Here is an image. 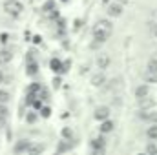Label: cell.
Instances as JSON below:
<instances>
[{
  "instance_id": "obj_1",
  "label": "cell",
  "mask_w": 157,
  "mask_h": 155,
  "mask_svg": "<svg viewBox=\"0 0 157 155\" xmlns=\"http://www.w3.org/2000/svg\"><path fill=\"white\" fill-rule=\"evenodd\" d=\"M112 31H113V26H112L110 20H99L97 26L93 28V39L102 44V42H106V40L110 39Z\"/></svg>"
},
{
  "instance_id": "obj_2",
  "label": "cell",
  "mask_w": 157,
  "mask_h": 155,
  "mask_svg": "<svg viewBox=\"0 0 157 155\" xmlns=\"http://www.w3.org/2000/svg\"><path fill=\"white\" fill-rule=\"evenodd\" d=\"M4 11L11 17H18V15H22L24 6H22L20 0H6L4 2Z\"/></svg>"
},
{
  "instance_id": "obj_3",
  "label": "cell",
  "mask_w": 157,
  "mask_h": 155,
  "mask_svg": "<svg viewBox=\"0 0 157 155\" xmlns=\"http://www.w3.org/2000/svg\"><path fill=\"white\" fill-rule=\"evenodd\" d=\"M137 104H139V110H152L155 106V99H152L150 95H146V97L137 99Z\"/></svg>"
},
{
  "instance_id": "obj_4",
  "label": "cell",
  "mask_w": 157,
  "mask_h": 155,
  "mask_svg": "<svg viewBox=\"0 0 157 155\" xmlns=\"http://www.w3.org/2000/svg\"><path fill=\"white\" fill-rule=\"evenodd\" d=\"M139 119L141 120H146V122H157V112H152V110H141L139 113Z\"/></svg>"
},
{
  "instance_id": "obj_5",
  "label": "cell",
  "mask_w": 157,
  "mask_h": 155,
  "mask_svg": "<svg viewBox=\"0 0 157 155\" xmlns=\"http://www.w3.org/2000/svg\"><path fill=\"white\" fill-rule=\"evenodd\" d=\"M93 117H95L97 120H101V122L106 120V119L110 117V108H108V106H99V108L95 110V115Z\"/></svg>"
},
{
  "instance_id": "obj_6",
  "label": "cell",
  "mask_w": 157,
  "mask_h": 155,
  "mask_svg": "<svg viewBox=\"0 0 157 155\" xmlns=\"http://www.w3.org/2000/svg\"><path fill=\"white\" fill-rule=\"evenodd\" d=\"M110 62H112V59H110V55H106V53H101V55L97 57V66H99V70H106V68L110 66Z\"/></svg>"
},
{
  "instance_id": "obj_7",
  "label": "cell",
  "mask_w": 157,
  "mask_h": 155,
  "mask_svg": "<svg viewBox=\"0 0 157 155\" xmlns=\"http://www.w3.org/2000/svg\"><path fill=\"white\" fill-rule=\"evenodd\" d=\"M11 60H13V51H9V49H0V66L9 64Z\"/></svg>"
},
{
  "instance_id": "obj_8",
  "label": "cell",
  "mask_w": 157,
  "mask_h": 155,
  "mask_svg": "<svg viewBox=\"0 0 157 155\" xmlns=\"http://www.w3.org/2000/svg\"><path fill=\"white\" fill-rule=\"evenodd\" d=\"M31 144H33L31 141H18L17 146H15V152H17V153H24V152L28 153V150H29Z\"/></svg>"
},
{
  "instance_id": "obj_9",
  "label": "cell",
  "mask_w": 157,
  "mask_h": 155,
  "mask_svg": "<svg viewBox=\"0 0 157 155\" xmlns=\"http://www.w3.org/2000/svg\"><path fill=\"white\" fill-rule=\"evenodd\" d=\"M104 146H106V141H104L102 137H95V139L91 141V148H93L95 152H102Z\"/></svg>"
},
{
  "instance_id": "obj_10",
  "label": "cell",
  "mask_w": 157,
  "mask_h": 155,
  "mask_svg": "<svg viewBox=\"0 0 157 155\" xmlns=\"http://www.w3.org/2000/svg\"><path fill=\"white\" fill-rule=\"evenodd\" d=\"M49 66H51V70H53L55 73H64V71H66V70H64V66H62V62H60L59 59H51Z\"/></svg>"
},
{
  "instance_id": "obj_11",
  "label": "cell",
  "mask_w": 157,
  "mask_h": 155,
  "mask_svg": "<svg viewBox=\"0 0 157 155\" xmlns=\"http://www.w3.org/2000/svg\"><path fill=\"white\" fill-rule=\"evenodd\" d=\"M146 95H150V88H148V84H141L139 88H135V97H137V99L146 97Z\"/></svg>"
},
{
  "instance_id": "obj_12",
  "label": "cell",
  "mask_w": 157,
  "mask_h": 155,
  "mask_svg": "<svg viewBox=\"0 0 157 155\" xmlns=\"http://www.w3.org/2000/svg\"><path fill=\"white\" fill-rule=\"evenodd\" d=\"M121 13H122V6H121V4H112V6H108V15H110V17H121Z\"/></svg>"
},
{
  "instance_id": "obj_13",
  "label": "cell",
  "mask_w": 157,
  "mask_h": 155,
  "mask_svg": "<svg viewBox=\"0 0 157 155\" xmlns=\"http://www.w3.org/2000/svg\"><path fill=\"white\" fill-rule=\"evenodd\" d=\"M113 128H115V124H113L110 119H106V120H102V124H101V133H110Z\"/></svg>"
},
{
  "instance_id": "obj_14",
  "label": "cell",
  "mask_w": 157,
  "mask_h": 155,
  "mask_svg": "<svg viewBox=\"0 0 157 155\" xmlns=\"http://www.w3.org/2000/svg\"><path fill=\"white\" fill-rule=\"evenodd\" d=\"M91 84L93 86H102V84H106V77H104V73H97V75H93L91 77Z\"/></svg>"
},
{
  "instance_id": "obj_15",
  "label": "cell",
  "mask_w": 157,
  "mask_h": 155,
  "mask_svg": "<svg viewBox=\"0 0 157 155\" xmlns=\"http://www.w3.org/2000/svg\"><path fill=\"white\" fill-rule=\"evenodd\" d=\"M37 71H39V66H37V62L29 60V62H28V70H26V73L33 77V75H37Z\"/></svg>"
},
{
  "instance_id": "obj_16",
  "label": "cell",
  "mask_w": 157,
  "mask_h": 155,
  "mask_svg": "<svg viewBox=\"0 0 157 155\" xmlns=\"http://www.w3.org/2000/svg\"><path fill=\"white\" fill-rule=\"evenodd\" d=\"M146 135H148V139L155 141V139H157V122H154V124L146 130Z\"/></svg>"
},
{
  "instance_id": "obj_17",
  "label": "cell",
  "mask_w": 157,
  "mask_h": 155,
  "mask_svg": "<svg viewBox=\"0 0 157 155\" xmlns=\"http://www.w3.org/2000/svg\"><path fill=\"white\" fill-rule=\"evenodd\" d=\"M144 80L146 82H152V84H157V73L155 71H144Z\"/></svg>"
},
{
  "instance_id": "obj_18",
  "label": "cell",
  "mask_w": 157,
  "mask_h": 155,
  "mask_svg": "<svg viewBox=\"0 0 157 155\" xmlns=\"http://www.w3.org/2000/svg\"><path fill=\"white\" fill-rule=\"evenodd\" d=\"M42 91V88H40V84H37V82H33L29 88H28V93L29 95H35V93H40Z\"/></svg>"
},
{
  "instance_id": "obj_19",
  "label": "cell",
  "mask_w": 157,
  "mask_h": 155,
  "mask_svg": "<svg viewBox=\"0 0 157 155\" xmlns=\"http://www.w3.org/2000/svg\"><path fill=\"white\" fill-rule=\"evenodd\" d=\"M42 152H44V146L42 144H35V146L31 144L29 150H28V153H42Z\"/></svg>"
},
{
  "instance_id": "obj_20",
  "label": "cell",
  "mask_w": 157,
  "mask_h": 155,
  "mask_svg": "<svg viewBox=\"0 0 157 155\" xmlns=\"http://www.w3.org/2000/svg\"><path fill=\"white\" fill-rule=\"evenodd\" d=\"M146 70H148V71H155L157 73V59H150V60H148Z\"/></svg>"
},
{
  "instance_id": "obj_21",
  "label": "cell",
  "mask_w": 157,
  "mask_h": 155,
  "mask_svg": "<svg viewBox=\"0 0 157 155\" xmlns=\"http://www.w3.org/2000/svg\"><path fill=\"white\" fill-rule=\"evenodd\" d=\"M9 99H11L9 91H6V89H0V102H4V104H6V102H7Z\"/></svg>"
},
{
  "instance_id": "obj_22",
  "label": "cell",
  "mask_w": 157,
  "mask_h": 155,
  "mask_svg": "<svg viewBox=\"0 0 157 155\" xmlns=\"http://www.w3.org/2000/svg\"><path fill=\"white\" fill-rule=\"evenodd\" d=\"M40 115L44 117V119H48V117L51 115V110H49L48 106H44V108H40Z\"/></svg>"
},
{
  "instance_id": "obj_23",
  "label": "cell",
  "mask_w": 157,
  "mask_h": 155,
  "mask_svg": "<svg viewBox=\"0 0 157 155\" xmlns=\"http://www.w3.org/2000/svg\"><path fill=\"white\" fill-rule=\"evenodd\" d=\"M62 137H64V139H71V137H73V131H71L70 128H64V130H62Z\"/></svg>"
},
{
  "instance_id": "obj_24",
  "label": "cell",
  "mask_w": 157,
  "mask_h": 155,
  "mask_svg": "<svg viewBox=\"0 0 157 155\" xmlns=\"http://www.w3.org/2000/svg\"><path fill=\"white\" fill-rule=\"evenodd\" d=\"M7 108H6V104L4 102H0V117H7Z\"/></svg>"
},
{
  "instance_id": "obj_25",
  "label": "cell",
  "mask_w": 157,
  "mask_h": 155,
  "mask_svg": "<svg viewBox=\"0 0 157 155\" xmlns=\"http://www.w3.org/2000/svg\"><path fill=\"white\" fill-rule=\"evenodd\" d=\"M146 153H157L155 144H148V146H146Z\"/></svg>"
},
{
  "instance_id": "obj_26",
  "label": "cell",
  "mask_w": 157,
  "mask_h": 155,
  "mask_svg": "<svg viewBox=\"0 0 157 155\" xmlns=\"http://www.w3.org/2000/svg\"><path fill=\"white\" fill-rule=\"evenodd\" d=\"M26 120H28V122H35V120H37V115H35V113H29V115L26 117Z\"/></svg>"
},
{
  "instance_id": "obj_27",
  "label": "cell",
  "mask_w": 157,
  "mask_h": 155,
  "mask_svg": "<svg viewBox=\"0 0 157 155\" xmlns=\"http://www.w3.org/2000/svg\"><path fill=\"white\" fill-rule=\"evenodd\" d=\"M60 84H62V80H60L59 77H55V78H53V86H55V88H59Z\"/></svg>"
},
{
  "instance_id": "obj_28",
  "label": "cell",
  "mask_w": 157,
  "mask_h": 155,
  "mask_svg": "<svg viewBox=\"0 0 157 155\" xmlns=\"http://www.w3.org/2000/svg\"><path fill=\"white\" fill-rule=\"evenodd\" d=\"M6 119H7V117H0V130L6 128Z\"/></svg>"
},
{
  "instance_id": "obj_29",
  "label": "cell",
  "mask_w": 157,
  "mask_h": 155,
  "mask_svg": "<svg viewBox=\"0 0 157 155\" xmlns=\"http://www.w3.org/2000/svg\"><path fill=\"white\" fill-rule=\"evenodd\" d=\"M6 82V75H4V71L0 70V84H4Z\"/></svg>"
},
{
  "instance_id": "obj_30",
  "label": "cell",
  "mask_w": 157,
  "mask_h": 155,
  "mask_svg": "<svg viewBox=\"0 0 157 155\" xmlns=\"http://www.w3.org/2000/svg\"><path fill=\"white\" fill-rule=\"evenodd\" d=\"M51 7H53V2H48V4L44 6V11H46V9H51Z\"/></svg>"
},
{
  "instance_id": "obj_31",
  "label": "cell",
  "mask_w": 157,
  "mask_h": 155,
  "mask_svg": "<svg viewBox=\"0 0 157 155\" xmlns=\"http://www.w3.org/2000/svg\"><path fill=\"white\" fill-rule=\"evenodd\" d=\"M154 33H155V37H157V26H155V28H154Z\"/></svg>"
},
{
  "instance_id": "obj_32",
  "label": "cell",
  "mask_w": 157,
  "mask_h": 155,
  "mask_svg": "<svg viewBox=\"0 0 157 155\" xmlns=\"http://www.w3.org/2000/svg\"><path fill=\"white\" fill-rule=\"evenodd\" d=\"M124 2H126V0H119V4H124Z\"/></svg>"
},
{
  "instance_id": "obj_33",
  "label": "cell",
  "mask_w": 157,
  "mask_h": 155,
  "mask_svg": "<svg viewBox=\"0 0 157 155\" xmlns=\"http://www.w3.org/2000/svg\"><path fill=\"white\" fill-rule=\"evenodd\" d=\"M102 2H108V0H102Z\"/></svg>"
},
{
  "instance_id": "obj_34",
  "label": "cell",
  "mask_w": 157,
  "mask_h": 155,
  "mask_svg": "<svg viewBox=\"0 0 157 155\" xmlns=\"http://www.w3.org/2000/svg\"><path fill=\"white\" fill-rule=\"evenodd\" d=\"M62 2H68V0H62Z\"/></svg>"
}]
</instances>
